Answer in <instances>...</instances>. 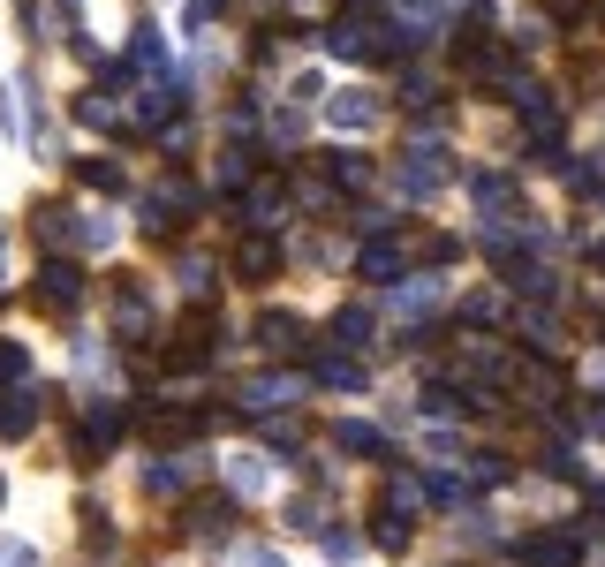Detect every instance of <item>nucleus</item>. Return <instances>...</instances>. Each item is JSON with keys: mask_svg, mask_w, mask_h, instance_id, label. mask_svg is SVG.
I'll return each instance as SVG.
<instances>
[{"mask_svg": "<svg viewBox=\"0 0 605 567\" xmlns=\"http://www.w3.org/2000/svg\"><path fill=\"white\" fill-rule=\"evenodd\" d=\"M575 552H583L575 537H537V545H530V560H537V567H575Z\"/></svg>", "mask_w": 605, "mask_h": 567, "instance_id": "obj_8", "label": "nucleus"}, {"mask_svg": "<svg viewBox=\"0 0 605 567\" xmlns=\"http://www.w3.org/2000/svg\"><path fill=\"white\" fill-rule=\"evenodd\" d=\"M371 114H379V106L363 99V91H341V99H333V129H371Z\"/></svg>", "mask_w": 605, "mask_h": 567, "instance_id": "obj_7", "label": "nucleus"}, {"mask_svg": "<svg viewBox=\"0 0 605 567\" xmlns=\"http://www.w3.org/2000/svg\"><path fill=\"white\" fill-rule=\"evenodd\" d=\"M477 212H507V220H522V212H515V182H507V174H477Z\"/></svg>", "mask_w": 605, "mask_h": 567, "instance_id": "obj_5", "label": "nucleus"}, {"mask_svg": "<svg viewBox=\"0 0 605 567\" xmlns=\"http://www.w3.org/2000/svg\"><path fill=\"white\" fill-rule=\"evenodd\" d=\"M258 341L265 348H295V318H288V310H273V318L258 326Z\"/></svg>", "mask_w": 605, "mask_h": 567, "instance_id": "obj_12", "label": "nucleus"}, {"mask_svg": "<svg viewBox=\"0 0 605 567\" xmlns=\"http://www.w3.org/2000/svg\"><path fill=\"white\" fill-rule=\"evenodd\" d=\"M553 8H560V16H575V8H583V0H553Z\"/></svg>", "mask_w": 605, "mask_h": 567, "instance_id": "obj_21", "label": "nucleus"}, {"mask_svg": "<svg viewBox=\"0 0 605 567\" xmlns=\"http://www.w3.org/2000/svg\"><path fill=\"white\" fill-rule=\"evenodd\" d=\"M439 295H447V288H439V273H424V288H416V280H401V288H394V310H401V318H424Z\"/></svg>", "mask_w": 605, "mask_h": 567, "instance_id": "obj_4", "label": "nucleus"}, {"mask_svg": "<svg viewBox=\"0 0 605 567\" xmlns=\"http://www.w3.org/2000/svg\"><path fill=\"white\" fill-rule=\"evenodd\" d=\"M401 265H409V250H401L394 235H371V242L356 250V273H363V280H394Z\"/></svg>", "mask_w": 605, "mask_h": 567, "instance_id": "obj_1", "label": "nucleus"}, {"mask_svg": "<svg viewBox=\"0 0 605 567\" xmlns=\"http://www.w3.org/2000/svg\"><path fill=\"white\" fill-rule=\"evenodd\" d=\"M0 378H23V348H0Z\"/></svg>", "mask_w": 605, "mask_h": 567, "instance_id": "obj_20", "label": "nucleus"}, {"mask_svg": "<svg viewBox=\"0 0 605 567\" xmlns=\"http://www.w3.org/2000/svg\"><path fill=\"white\" fill-rule=\"evenodd\" d=\"M182 288H190V295H212V265H205V258H182Z\"/></svg>", "mask_w": 605, "mask_h": 567, "instance_id": "obj_16", "label": "nucleus"}, {"mask_svg": "<svg viewBox=\"0 0 605 567\" xmlns=\"http://www.w3.org/2000/svg\"><path fill=\"white\" fill-rule=\"evenodd\" d=\"M227 484H235V492H265V469L242 454V462H227Z\"/></svg>", "mask_w": 605, "mask_h": 567, "instance_id": "obj_13", "label": "nucleus"}, {"mask_svg": "<svg viewBox=\"0 0 605 567\" xmlns=\"http://www.w3.org/2000/svg\"><path fill=\"white\" fill-rule=\"evenodd\" d=\"M318 378H326V386H341V394H356V386H363V371H356L348 356H318Z\"/></svg>", "mask_w": 605, "mask_h": 567, "instance_id": "obj_9", "label": "nucleus"}, {"mask_svg": "<svg viewBox=\"0 0 605 567\" xmlns=\"http://www.w3.org/2000/svg\"><path fill=\"white\" fill-rule=\"evenodd\" d=\"M273 265H280V258H273V242H265V235L242 242V273H273Z\"/></svg>", "mask_w": 605, "mask_h": 567, "instance_id": "obj_15", "label": "nucleus"}, {"mask_svg": "<svg viewBox=\"0 0 605 567\" xmlns=\"http://www.w3.org/2000/svg\"><path fill=\"white\" fill-rule=\"evenodd\" d=\"M0 567H38V552L16 545V537H0Z\"/></svg>", "mask_w": 605, "mask_h": 567, "instance_id": "obj_18", "label": "nucleus"}, {"mask_svg": "<svg viewBox=\"0 0 605 567\" xmlns=\"http://www.w3.org/2000/svg\"><path fill=\"white\" fill-rule=\"evenodd\" d=\"M295 394H303V378H250V386H242V409L273 416V409H288Z\"/></svg>", "mask_w": 605, "mask_h": 567, "instance_id": "obj_2", "label": "nucleus"}, {"mask_svg": "<svg viewBox=\"0 0 605 567\" xmlns=\"http://www.w3.org/2000/svg\"><path fill=\"white\" fill-rule=\"evenodd\" d=\"M212 16H220V0H190V16H182V31H205Z\"/></svg>", "mask_w": 605, "mask_h": 567, "instance_id": "obj_19", "label": "nucleus"}, {"mask_svg": "<svg viewBox=\"0 0 605 567\" xmlns=\"http://www.w3.org/2000/svg\"><path fill=\"white\" fill-rule=\"evenodd\" d=\"M333 447H341V454H379V431H371V424H341V431H333Z\"/></svg>", "mask_w": 605, "mask_h": 567, "instance_id": "obj_10", "label": "nucleus"}, {"mask_svg": "<svg viewBox=\"0 0 605 567\" xmlns=\"http://www.w3.org/2000/svg\"><path fill=\"white\" fill-rule=\"evenodd\" d=\"M250 227H280V189H258V197H250Z\"/></svg>", "mask_w": 605, "mask_h": 567, "instance_id": "obj_14", "label": "nucleus"}, {"mask_svg": "<svg viewBox=\"0 0 605 567\" xmlns=\"http://www.w3.org/2000/svg\"><path fill=\"white\" fill-rule=\"evenodd\" d=\"M333 333H341V348H363V341H371V318H363V310H341Z\"/></svg>", "mask_w": 605, "mask_h": 567, "instance_id": "obj_11", "label": "nucleus"}, {"mask_svg": "<svg viewBox=\"0 0 605 567\" xmlns=\"http://www.w3.org/2000/svg\"><path fill=\"white\" fill-rule=\"evenodd\" d=\"M38 295H46V303H76V295H84V273H76V265H46V273H38Z\"/></svg>", "mask_w": 605, "mask_h": 567, "instance_id": "obj_6", "label": "nucleus"}, {"mask_svg": "<svg viewBox=\"0 0 605 567\" xmlns=\"http://www.w3.org/2000/svg\"><path fill=\"white\" fill-rule=\"evenodd\" d=\"M227 567H280V552H265V545H235V552H227Z\"/></svg>", "mask_w": 605, "mask_h": 567, "instance_id": "obj_17", "label": "nucleus"}, {"mask_svg": "<svg viewBox=\"0 0 605 567\" xmlns=\"http://www.w3.org/2000/svg\"><path fill=\"white\" fill-rule=\"evenodd\" d=\"M439 182H447V159H439V152H409V167H401V189H409V197H432Z\"/></svg>", "mask_w": 605, "mask_h": 567, "instance_id": "obj_3", "label": "nucleus"}]
</instances>
